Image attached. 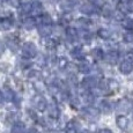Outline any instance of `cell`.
<instances>
[{
	"label": "cell",
	"instance_id": "obj_1",
	"mask_svg": "<svg viewBox=\"0 0 133 133\" xmlns=\"http://www.w3.org/2000/svg\"><path fill=\"white\" fill-rule=\"evenodd\" d=\"M22 53H23V56L25 58H28V59L34 58L35 56L37 55V48L35 46L34 43L28 42V43H25L23 45V48H22Z\"/></svg>",
	"mask_w": 133,
	"mask_h": 133
},
{
	"label": "cell",
	"instance_id": "obj_2",
	"mask_svg": "<svg viewBox=\"0 0 133 133\" xmlns=\"http://www.w3.org/2000/svg\"><path fill=\"white\" fill-rule=\"evenodd\" d=\"M132 108V102L127 98H123L117 103V111L119 112H129Z\"/></svg>",
	"mask_w": 133,
	"mask_h": 133
},
{
	"label": "cell",
	"instance_id": "obj_3",
	"mask_svg": "<svg viewBox=\"0 0 133 133\" xmlns=\"http://www.w3.org/2000/svg\"><path fill=\"white\" fill-rule=\"evenodd\" d=\"M104 59L110 65H116L119 60V53L117 51H110L104 56Z\"/></svg>",
	"mask_w": 133,
	"mask_h": 133
},
{
	"label": "cell",
	"instance_id": "obj_4",
	"mask_svg": "<svg viewBox=\"0 0 133 133\" xmlns=\"http://www.w3.org/2000/svg\"><path fill=\"white\" fill-rule=\"evenodd\" d=\"M119 71L123 74H130L133 71V61L131 60H124L119 65Z\"/></svg>",
	"mask_w": 133,
	"mask_h": 133
},
{
	"label": "cell",
	"instance_id": "obj_5",
	"mask_svg": "<svg viewBox=\"0 0 133 133\" xmlns=\"http://www.w3.org/2000/svg\"><path fill=\"white\" fill-rule=\"evenodd\" d=\"M80 11L82 13H85V14H93V13H95L97 9H96V6L94 4H91V2H85V4L80 7Z\"/></svg>",
	"mask_w": 133,
	"mask_h": 133
},
{
	"label": "cell",
	"instance_id": "obj_6",
	"mask_svg": "<svg viewBox=\"0 0 133 133\" xmlns=\"http://www.w3.org/2000/svg\"><path fill=\"white\" fill-rule=\"evenodd\" d=\"M96 85H97V80H96V78H94V76L85 78L82 81V87L85 89H93Z\"/></svg>",
	"mask_w": 133,
	"mask_h": 133
},
{
	"label": "cell",
	"instance_id": "obj_7",
	"mask_svg": "<svg viewBox=\"0 0 133 133\" xmlns=\"http://www.w3.org/2000/svg\"><path fill=\"white\" fill-rule=\"evenodd\" d=\"M119 11L123 13H133V0H126L119 5Z\"/></svg>",
	"mask_w": 133,
	"mask_h": 133
},
{
	"label": "cell",
	"instance_id": "obj_8",
	"mask_svg": "<svg viewBox=\"0 0 133 133\" xmlns=\"http://www.w3.org/2000/svg\"><path fill=\"white\" fill-rule=\"evenodd\" d=\"M48 111H49V115H50L51 118H57V117L59 116V109H58L56 102H52L51 104H49Z\"/></svg>",
	"mask_w": 133,
	"mask_h": 133
},
{
	"label": "cell",
	"instance_id": "obj_9",
	"mask_svg": "<svg viewBox=\"0 0 133 133\" xmlns=\"http://www.w3.org/2000/svg\"><path fill=\"white\" fill-rule=\"evenodd\" d=\"M116 123H117V126H118L121 130H126L127 127H129V119H127L125 116H122V115L117 117Z\"/></svg>",
	"mask_w": 133,
	"mask_h": 133
},
{
	"label": "cell",
	"instance_id": "obj_10",
	"mask_svg": "<svg viewBox=\"0 0 133 133\" xmlns=\"http://www.w3.org/2000/svg\"><path fill=\"white\" fill-rule=\"evenodd\" d=\"M83 112H85V116L86 117H89V118H97V116L99 115V110H97L95 108H91V107H89V108H86L83 110Z\"/></svg>",
	"mask_w": 133,
	"mask_h": 133
},
{
	"label": "cell",
	"instance_id": "obj_11",
	"mask_svg": "<svg viewBox=\"0 0 133 133\" xmlns=\"http://www.w3.org/2000/svg\"><path fill=\"white\" fill-rule=\"evenodd\" d=\"M91 56H93V58L95 60H102L104 58L103 51H102V49H99V48L94 49V50L91 51Z\"/></svg>",
	"mask_w": 133,
	"mask_h": 133
},
{
	"label": "cell",
	"instance_id": "obj_12",
	"mask_svg": "<svg viewBox=\"0 0 133 133\" xmlns=\"http://www.w3.org/2000/svg\"><path fill=\"white\" fill-rule=\"evenodd\" d=\"M99 109H101V111L104 112V114H110L111 110H112V107H111V104H110L108 101H102Z\"/></svg>",
	"mask_w": 133,
	"mask_h": 133
},
{
	"label": "cell",
	"instance_id": "obj_13",
	"mask_svg": "<svg viewBox=\"0 0 133 133\" xmlns=\"http://www.w3.org/2000/svg\"><path fill=\"white\" fill-rule=\"evenodd\" d=\"M79 71H80L81 73H89V72L91 71V66H90V64L83 60L82 63L80 64V66H79Z\"/></svg>",
	"mask_w": 133,
	"mask_h": 133
},
{
	"label": "cell",
	"instance_id": "obj_14",
	"mask_svg": "<svg viewBox=\"0 0 133 133\" xmlns=\"http://www.w3.org/2000/svg\"><path fill=\"white\" fill-rule=\"evenodd\" d=\"M12 27V22L8 19H1L0 20V30H8Z\"/></svg>",
	"mask_w": 133,
	"mask_h": 133
},
{
	"label": "cell",
	"instance_id": "obj_15",
	"mask_svg": "<svg viewBox=\"0 0 133 133\" xmlns=\"http://www.w3.org/2000/svg\"><path fill=\"white\" fill-rule=\"evenodd\" d=\"M25 126L23 123L19 122V123H15L14 127H13V133H24Z\"/></svg>",
	"mask_w": 133,
	"mask_h": 133
},
{
	"label": "cell",
	"instance_id": "obj_16",
	"mask_svg": "<svg viewBox=\"0 0 133 133\" xmlns=\"http://www.w3.org/2000/svg\"><path fill=\"white\" fill-rule=\"evenodd\" d=\"M36 108L39 110V111H44V110H46L48 108V102L45 98H39L38 99V102L36 103Z\"/></svg>",
	"mask_w": 133,
	"mask_h": 133
},
{
	"label": "cell",
	"instance_id": "obj_17",
	"mask_svg": "<svg viewBox=\"0 0 133 133\" xmlns=\"http://www.w3.org/2000/svg\"><path fill=\"white\" fill-rule=\"evenodd\" d=\"M66 34H67V37L70 41H75L76 37H78V31L74 28H68L66 30Z\"/></svg>",
	"mask_w": 133,
	"mask_h": 133
},
{
	"label": "cell",
	"instance_id": "obj_18",
	"mask_svg": "<svg viewBox=\"0 0 133 133\" xmlns=\"http://www.w3.org/2000/svg\"><path fill=\"white\" fill-rule=\"evenodd\" d=\"M66 133H78V124L75 122L68 123L67 127H66Z\"/></svg>",
	"mask_w": 133,
	"mask_h": 133
},
{
	"label": "cell",
	"instance_id": "obj_19",
	"mask_svg": "<svg viewBox=\"0 0 133 133\" xmlns=\"http://www.w3.org/2000/svg\"><path fill=\"white\" fill-rule=\"evenodd\" d=\"M71 55H72L73 58H75V59H82L83 58V55H82V51H81L80 48H75L73 49L72 51H71Z\"/></svg>",
	"mask_w": 133,
	"mask_h": 133
},
{
	"label": "cell",
	"instance_id": "obj_20",
	"mask_svg": "<svg viewBox=\"0 0 133 133\" xmlns=\"http://www.w3.org/2000/svg\"><path fill=\"white\" fill-rule=\"evenodd\" d=\"M98 36L101 38H103V39H109L110 36H111V34H110V31L108 29H104V28H102V29L98 30Z\"/></svg>",
	"mask_w": 133,
	"mask_h": 133
},
{
	"label": "cell",
	"instance_id": "obj_21",
	"mask_svg": "<svg viewBox=\"0 0 133 133\" xmlns=\"http://www.w3.org/2000/svg\"><path fill=\"white\" fill-rule=\"evenodd\" d=\"M118 87H119V85L116 80H114V79L108 80V89H110V90H117Z\"/></svg>",
	"mask_w": 133,
	"mask_h": 133
},
{
	"label": "cell",
	"instance_id": "obj_22",
	"mask_svg": "<svg viewBox=\"0 0 133 133\" xmlns=\"http://www.w3.org/2000/svg\"><path fill=\"white\" fill-rule=\"evenodd\" d=\"M5 97H6L7 101H12V99L15 97L14 91H13L11 88H8V87H7V88H5Z\"/></svg>",
	"mask_w": 133,
	"mask_h": 133
},
{
	"label": "cell",
	"instance_id": "obj_23",
	"mask_svg": "<svg viewBox=\"0 0 133 133\" xmlns=\"http://www.w3.org/2000/svg\"><path fill=\"white\" fill-rule=\"evenodd\" d=\"M123 27L127 30H133V20L132 19H125L123 21Z\"/></svg>",
	"mask_w": 133,
	"mask_h": 133
},
{
	"label": "cell",
	"instance_id": "obj_24",
	"mask_svg": "<svg viewBox=\"0 0 133 133\" xmlns=\"http://www.w3.org/2000/svg\"><path fill=\"white\" fill-rule=\"evenodd\" d=\"M35 20L34 19H31V17H29V19H27L24 21V27H25V29H32V28H35Z\"/></svg>",
	"mask_w": 133,
	"mask_h": 133
},
{
	"label": "cell",
	"instance_id": "obj_25",
	"mask_svg": "<svg viewBox=\"0 0 133 133\" xmlns=\"http://www.w3.org/2000/svg\"><path fill=\"white\" fill-rule=\"evenodd\" d=\"M39 32H41V35H49V34H51V27L50 25H46V24H42V27L39 28Z\"/></svg>",
	"mask_w": 133,
	"mask_h": 133
},
{
	"label": "cell",
	"instance_id": "obj_26",
	"mask_svg": "<svg viewBox=\"0 0 133 133\" xmlns=\"http://www.w3.org/2000/svg\"><path fill=\"white\" fill-rule=\"evenodd\" d=\"M41 20H42V24L51 25V23H52V19H51V16L49 14H43Z\"/></svg>",
	"mask_w": 133,
	"mask_h": 133
},
{
	"label": "cell",
	"instance_id": "obj_27",
	"mask_svg": "<svg viewBox=\"0 0 133 133\" xmlns=\"http://www.w3.org/2000/svg\"><path fill=\"white\" fill-rule=\"evenodd\" d=\"M58 66H59L60 70H65L68 66L67 59H66V58H59V59H58Z\"/></svg>",
	"mask_w": 133,
	"mask_h": 133
},
{
	"label": "cell",
	"instance_id": "obj_28",
	"mask_svg": "<svg viewBox=\"0 0 133 133\" xmlns=\"http://www.w3.org/2000/svg\"><path fill=\"white\" fill-rule=\"evenodd\" d=\"M31 12H34V14H41L42 13V5L38 4V2H35L34 5H32V8H31Z\"/></svg>",
	"mask_w": 133,
	"mask_h": 133
},
{
	"label": "cell",
	"instance_id": "obj_29",
	"mask_svg": "<svg viewBox=\"0 0 133 133\" xmlns=\"http://www.w3.org/2000/svg\"><path fill=\"white\" fill-rule=\"evenodd\" d=\"M82 98H83V101L86 102L87 104H89V103H91V102L94 101V96L91 95L90 93H86V94H83V96H82Z\"/></svg>",
	"mask_w": 133,
	"mask_h": 133
},
{
	"label": "cell",
	"instance_id": "obj_30",
	"mask_svg": "<svg viewBox=\"0 0 133 133\" xmlns=\"http://www.w3.org/2000/svg\"><path fill=\"white\" fill-rule=\"evenodd\" d=\"M39 75L41 74L38 72L32 71V72H30V74L28 75V79H29V80H32V81H37V80H39Z\"/></svg>",
	"mask_w": 133,
	"mask_h": 133
},
{
	"label": "cell",
	"instance_id": "obj_31",
	"mask_svg": "<svg viewBox=\"0 0 133 133\" xmlns=\"http://www.w3.org/2000/svg\"><path fill=\"white\" fill-rule=\"evenodd\" d=\"M124 41L127 42V43L133 42V32L131 31V30H129L126 34H124Z\"/></svg>",
	"mask_w": 133,
	"mask_h": 133
},
{
	"label": "cell",
	"instance_id": "obj_32",
	"mask_svg": "<svg viewBox=\"0 0 133 133\" xmlns=\"http://www.w3.org/2000/svg\"><path fill=\"white\" fill-rule=\"evenodd\" d=\"M80 2V0H65V5L70 7H74L75 5H78Z\"/></svg>",
	"mask_w": 133,
	"mask_h": 133
},
{
	"label": "cell",
	"instance_id": "obj_33",
	"mask_svg": "<svg viewBox=\"0 0 133 133\" xmlns=\"http://www.w3.org/2000/svg\"><path fill=\"white\" fill-rule=\"evenodd\" d=\"M8 4L13 7H19L20 6V0H8Z\"/></svg>",
	"mask_w": 133,
	"mask_h": 133
},
{
	"label": "cell",
	"instance_id": "obj_34",
	"mask_svg": "<svg viewBox=\"0 0 133 133\" xmlns=\"http://www.w3.org/2000/svg\"><path fill=\"white\" fill-rule=\"evenodd\" d=\"M30 65H31V64L29 63V60H22V67L23 68H28Z\"/></svg>",
	"mask_w": 133,
	"mask_h": 133
},
{
	"label": "cell",
	"instance_id": "obj_35",
	"mask_svg": "<svg viewBox=\"0 0 133 133\" xmlns=\"http://www.w3.org/2000/svg\"><path fill=\"white\" fill-rule=\"evenodd\" d=\"M127 59L133 61V49H132V50H130L129 52H127Z\"/></svg>",
	"mask_w": 133,
	"mask_h": 133
},
{
	"label": "cell",
	"instance_id": "obj_36",
	"mask_svg": "<svg viewBox=\"0 0 133 133\" xmlns=\"http://www.w3.org/2000/svg\"><path fill=\"white\" fill-rule=\"evenodd\" d=\"M4 101H5V95L2 94V91L0 90V107H2V104H4Z\"/></svg>",
	"mask_w": 133,
	"mask_h": 133
},
{
	"label": "cell",
	"instance_id": "obj_37",
	"mask_svg": "<svg viewBox=\"0 0 133 133\" xmlns=\"http://www.w3.org/2000/svg\"><path fill=\"white\" fill-rule=\"evenodd\" d=\"M98 133H112V131L109 130V129H101L98 131Z\"/></svg>",
	"mask_w": 133,
	"mask_h": 133
},
{
	"label": "cell",
	"instance_id": "obj_38",
	"mask_svg": "<svg viewBox=\"0 0 133 133\" xmlns=\"http://www.w3.org/2000/svg\"><path fill=\"white\" fill-rule=\"evenodd\" d=\"M4 50H5V46H4V44H2V43L0 42V56L2 55V52H4Z\"/></svg>",
	"mask_w": 133,
	"mask_h": 133
},
{
	"label": "cell",
	"instance_id": "obj_39",
	"mask_svg": "<svg viewBox=\"0 0 133 133\" xmlns=\"http://www.w3.org/2000/svg\"><path fill=\"white\" fill-rule=\"evenodd\" d=\"M27 133H38V132H37V130H35V129H30L27 131Z\"/></svg>",
	"mask_w": 133,
	"mask_h": 133
},
{
	"label": "cell",
	"instance_id": "obj_40",
	"mask_svg": "<svg viewBox=\"0 0 133 133\" xmlns=\"http://www.w3.org/2000/svg\"><path fill=\"white\" fill-rule=\"evenodd\" d=\"M81 133H91V132H89V131H83V132H81Z\"/></svg>",
	"mask_w": 133,
	"mask_h": 133
}]
</instances>
